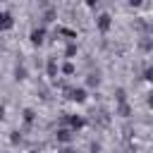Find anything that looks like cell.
Here are the masks:
<instances>
[{"label":"cell","mask_w":153,"mask_h":153,"mask_svg":"<svg viewBox=\"0 0 153 153\" xmlns=\"http://www.w3.org/2000/svg\"><path fill=\"white\" fill-rule=\"evenodd\" d=\"M7 26H12V17L5 14V12H0V29H7Z\"/></svg>","instance_id":"6da1fadb"},{"label":"cell","mask_w":153,"mask_h":153,"mask_svg":"<svg viewBox=\"0 0 153 153\" xmlns=\"http://www.w3.org/2000/svg\"><path fill=\"white\" fill-rule=\"evenodd\" d=\"M108 19L110 17H100V29H108Z\"/></svg>","instance_id":"7a4b0ae2"}]
</instances>
